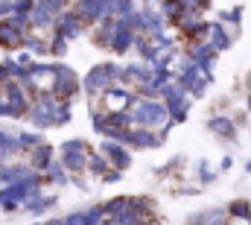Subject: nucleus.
Segmentation results:
<instances>
[{
  "mask_svg": "<svg viewBox=\"0 0 251 225\" xmlns=\"http://www.w3.org/2000/svg\"><path fill=\"white\" fill-rule=\"evenodd\" d=\"M15 12V0H0V18H9Z\"/></svg>",
  "mask_w": 251,
  "mask_h": 225,
  "instance_id": "58836bf2",
  "label": "nucleus"
},
{
  "mask_svg": "<svg viewBox=\"0 0 251 225\" xmlns=\"http://www.w3.org/2000/svg\"><path fill=\"white\" fill-rule=\"evenodd\" d=\"M134 9H137L134 0H111V15L114 18H128Z\"/></svg>",
  "mask_w": 251,
  "mask_h": 225,
  "instance_id": "7c9ffc66",
  "label": "nucleus"
},
{
  "mask_svg": "<svg viewBox=\"0 0 251 225\" xmlns=\"http://www.w3.org/2000/svg\"><path fill=\"white\" fill-rule=\"evenodd\" d=\"M29 27L32 29H50V27H56V15L50 9H44L41 3H35V9L29 12Z\"/></svg>",
  "mask_w": 251,
  "mask_h": 225,
  "instance_id": "6ab92c4d",
  "label": "nucleus"
},
{
  "mask_svg": "<svg viewBox=\"0 0 251 225\" xmlns=\"http://www.w3.org/2000/svg\"><path fill=\"white\" fill-rule=\"evenodd\" d=\"M102 181H108V184H114V181H123V169H108V172L102 175Z\"/></svg>",
  "mask_w": 251,
  "mask_h": 225,
  "instance_id": "4c0bfd02",
  "label": "nucleus"
},
{
  "mask_svg": "<svg viewBox=\"0 0 251 225\" xmlns=\"http://www.w3.org/2000/svg\"><path fill=\"white\" fill-rule=\"evenodd\" d=\"M79 88H82V79L76 76V70L62 61H53V94L62 100H70Z\"/></svg>",
  "mask_w": 251,
  "mask_h": 225,
  "instance_id": "423d86ee",
  "label": "nucleus"
},
{
  "mask_svg": "<svg viewBox=\"0 0 251 225\" xmlns=\"http://www.w3.org/2000/svg\"><path fill=\"white\" fill-rule=\"evenodd\" d=\"M167 138L158 132H152V129H146V126H137V129H126L123 138H120V143H126L128 149H158L161 143H164Z\"/></svg>",
  "mask_w": 251,
  "mask_h": 225,
  "instance_id": "6e6552de",
  "label": "nucleus"
},
{
  "mask_svg": "<svg viewBox=\"0 0 251 225\" xmlns=\"http://www.w3.org/2000/svg\"><path fill=\"white\" fill-rule=\"evenodd\" d=\"M190 225H204V223H201V220H193V223H190Z\"/></svg>",
  "mask_w": 251,
  "mask_h": 225,
  "instance_id": "37998d69",
  "label": "nucleus"
},
{
  "mask_svg": "<svg viewBox=\"0 0 251 225\" xmlns=\"http://www.w3.org/2000/svg\"><path fill=\"white\" fill-rule=\"evenodd\" d=\"M15 152H21V141H18V135H12L9 129H0V161L9 158V155H15Z\"/></svg>",
  "mask_w": 251,
  "mask_h": 225,
  "instance_id": "393cba45",
  "label": "nucleus"
},
{
  "mask_svg": "<svg viewBox=\"0 0 251 225\" xmlns=\"http://www.w3.org/2000/svg\"><path fill=\"white\" fill-rule=\"evenodd\" d=\"M18 61H21V64H24V67H26V70H29V67H32V56H29V53H21V58H18Z\"/></svg>",
  "mask_w": 251,
  "mask_h": 225,
  "instance_id": "a19ab883",
  "label": "nucleus"
},
{
  "mask_svg": "<svg viewBox=\"0 0 251 225\" xmlns=\"http://www.w3.org/2000/svg\"><path fill=\"white\" fill-rule=\"evenodd\" d=\"M50 53H53V56H64V53H67V38H64V35L56 32V38H53V44H50Z\"/></svg>",
  "mask_w": 251,
  "mask_h": 225,
  "instance_id": "c9c22d12",
  "label": "nucleus"
},
{
  "mask_svg": "<svg viewBox=\"0 0 251 225\" xmlns=\"http://www.w3.org/2000/svg\"><path fill=\"white\" fill-rule=\"evenodd\" d=\"M108 164H111V161H108L105 155H94V152H91V158H88V167H91L94 175H105V172H108Z\"/></svg>",
  "mask_w": 251,
  "mask_h": 225,
  "instance_id": "2f4dec72",
  "label": "nucleus"
},
{
  "mask_svg": "<svg viewBox=\"0 0 251 225\" xmlns=\"http://www.w3.org/2000/svg\"><path fill=\"white\" fill-rule=\"evenodd\" d=\"M167 27V18L155 9H143V35H161Z\"/></svg>",
  "mask_w": 251,
  "mask_h": 225,
  "instance_id": "aec40b11",
  "label": "nucleus"
},
{
  "mask_svg": "<svg viewBox=\"0 0 251 225\" xmlns=\"http://www.w3.org/2000/svg\"><path fill=\"white\" fill-rule=\"evenodd\" d=\"M35 3H41L44 9H50L53 15H62L64 6H67V0H35Z\"/></svg>",
  "mask_w": 251,
  "mask_h": 225,
  "instance_id": "e433bc0d",
  "label": "nucleus"
},
{
  "mask_svg": "<svg viewBox=\"0 0 251 225\" xmlns=\"http://www.w3.org/2000/svg\"><path fill=\"white\" fill-rule=\"evenodd\" d=\"M207 129L216 132V135L225 138V141H234V138H237V126H234V120H228V117H210V120H207Z\"/></svg>",
  "mask_w": 251,
  "mask_h": 225,
  "instance_id": "b1692460",
  "label": "nucleus"
},
{
  "mask_svg": "<svg viewBox=\"0 0 251 225\" xmlns=\"http://www.w3.org/2000/svg\"><path fill=\"white\" fill-rule=\"evenodd\" d=\"M199 175H201V181H204V184H210V181H213V172L207 169L204 161H199Z\"/></svg>",
  "mask_w": 251,
  "mask_h": 225,
  "instance_id": "ea45409f",
  "label": "nucleus"
},
{
  "mask_svg": "<svg viewBox=\"0 0 251 225\" xmlns=\"http://www.w3.org/2000/svg\"><path fill=\"white\" fill-rule=\"evenodd\" d=\"M181 3H184V0H181Z\"/></svg>",
  "mask_w": 251,
  "mask_h": 225,
  "instance_id": "09e8293b",
  "label": "nucleus"
},
{
  "mask_svg": "<svg viewBox=\"0 0 251 225\" xmlns=\"http://www.w3.org/2000/svg\"><path fill=\"white\" fill-rule=\"evenodd\" d=\"M56 27H59V35H64V38L70 41V38H79V35H82V27H85V24L79 21L76 12H67V9H64L62 15H56Z\"/></svg>",
  "mask_w": 251,
  "mask_h": 225,
  "instance_id": "dca6fc26",
  "label": "nucleus"
},
{
  "mask_svg": "<svg viewBox=\"0 0 251 225\" xmlns=\"http://www.w3.org/2000/svg\"><path fill=\"white\" fill-rule=\"evenodd\" d=\"M131 117H134V126H146V129H161L167 120H170V112H167V103L164 100H137L134 109H131Z\"/></svg>",
  "mask_w": 251,
  "mask_h": 225,
  "instance_id": "20e7f679",
  "label": "nucleus"
},
{
  "mask_svg": "<svg viewBox=\"0 0 251 225\" xmlns=\"http://www.w3.org/2000/svg\"><path fill=\"white\" fill-rule=\"evenodd\" d=\"M24 38H26V32L21 27H15L9 18H0V47H6V50L24 47Z\"/></svg>",
  "mask_w": 251,
  "mask_h": 225,
  "instance_id": "4468645a",
  "label": "nucleus"
},
{
  "mask_svg": "<svg viewBox=\"0 0 251 225\" xmlns=\"http://www.w3.org/2000/svg\"><path fill=\"white\" fill-rule=\"evenodd\" d=\"M216 225H231V223H225V220H222V223H216Z\"/></svg>",
  "mask_w": 251,
  "mask_h": 225,
  "instance_id": "a18cd8bd",
  "label": "nucleus"
},
{
  "mask_svg": "<svg viewBox=\"0 0 251 225\" xmlns=\"http://www.w3.org/2000/svg\"><path fill=\"white\" fill-rule=\"evenodd\" d=\"M12 76H9V70H6V64H0V82H9Z\"/></svg>",
  "mask_w": 251,
  "mask_h": 225,
  "instance_id": "79ce46f5",
  "label": "nucleus"
},
{
  "mask_svg": "<svg viewBox=\"0 0 251 225\" xmlns=\"http://www.w3.org/2000/svg\"><path fill=\"white\" fill-rule=\"evenodd\" d=\"M18 141H21V149H35L44 138L41 135H18Z\"/></svg>",
  "mask_w": 251,
  "mask_h": 225,
  "instance_id": "f704fd0d",
  "label": "nucleus"
},
{
  "mask_svg": "<svg viewBox=\"0 0 251 225\" xmlns=\"http://www.w3.org/2000/svg\"><path fill=\"white\" fill-rule=\"evenodd\" d=\"M152 73H155V70H152L149 61H146V64H128V67H123V76H120V79H123L126 85H131V82L140 85V82H149Z\"/></svg>",
  "mask_w": 251,
  "mask_h": 225,
  "instance_id": "f3484780",
  "label": "nucleus"
},
{
  "mask_svg": "<svg viewBox=\"0 0 251 225\" xmlns=\"http://www.w3.org/2000/svg\"><path fill=\"white\" fill-rule=\"evenodd\" d=\"M102 100H105V109L108 112H120V109H134V103H137V94H131V91H126V88H108L105 94H100Z\"/></svg>",
  "mask_w": 251,
  "mask_h": 225,
  "instance_id": "f8f14e48",
  "label": "nucleus"
},
{
  "mask_svg": "<svg viewBox=\"0 0 251 225\" xmlns=\"http://www.w3.org/2000/svg\"><path fill=\"white\" fill-rule=\"evenodd\" d=\"M44 175L50 178V181H56V184H67L70 178H67V167H64L62 161H53L50 167L44 169Z\"/></svg>",
  "mask_w": 251,
  "mask_h": 225,
  "instance_id": "cd10ccee",
  "label": "nucleus"
},
{
  "mask_svg": "<svg viewBox=\"0 0 251 225\" xmlns=\"http://www.w3.org/2000/svg\"><path fill=\"white\" fill-rule=\"evenodd\" d=\"M88 158H91V152H88V143L82 138H70L62 143V164L67 167V172L88 169Z\"/></svg>",
  "mask_w": 251,
  "mask_h": 225,
  "instance_id": "0eeeda50",
  "label": "nucleus"
},
{
  "mask_svg": "<svg viewBox=\"0 0 251 225\" xmlns=\"http://www.w3.org/2000/svg\"><path fill=\"white\" fill-rule=\"evenodd\" d=\"M56 196H41V193H32L26 202H24V211H29V214H44V211H50V208H56Z\"/></svg>",
  "mask_w": 251,
  "mask_h": 225,
  "instance_id": "412c9836",
  "label": "nucleus"
},
{
  "mask_svg": "<svg viewBox=\"0 0 251 225\" xmlns=\"http://www.w3.org/2000/svg\"><path fill=\"white\" fill-rule=\"evenodd\" d=\"M246 172H251V161H249V164H246Z\"/></svg>",
  "mask_w": 251,
  "mask_h": 225,
  "instance_id": "c03bdc74",
  "label": "nucleus"
},
{
  "mask_svg": "<svg viewBox=\"0 0 251 225\" xmlns=\"http://www.w3.org/2000/svg\"><path fill=\"white\" fill-rule=\"evenodd\" d=\"M190 58L199 64V70L204 73V76H213L210 70H213V58H216V47L210 44V41H199L196 47H193V53H190Z\"/></svg>",
  "mask_w": 251,
  "mask_h": 225,
  "instance_id": "2eb2a0df",
  "label": "nucleus"
},
{
  "mask_svg": "<svg viewBox=\"0 0 251 225\" xmlns=\"http://www.w3.org/2000/svg\"><path fill=\"white\" fill-rule=\"evenodd\" d=\"M249 112H251V94H249Z\"/></svg>",
  "mask_w": 251,
  "mask_h": 225,
  "instance_id": "49530a36",
  "label": "nucleus"
},
{
  "mask_svg": "<svg viewBox=\"0 0 251 225\" xmlns=\"http://www.w3.org/2000/svg\"><path fill=\"white\" fill-rule=\"evenodd\" d=\"M26 117L32 120L35 129H50V126H64L70 123V100L56 97L53 91H41L38 103L29 106Z\"/></svg>",
  "mask_w": 251,
  "mask_h": 225,
  "instance_id": "f257e3e1",
  "label": "nucleus"
},
{
  "mask_svg": "<svg viewBox=\"0 0 251 225\" xmlns=\"http://www.w3.org/2000/svg\"><path fill=\"white\" fill-rule=\"evenodd\" d=\"M3 88H6V100H9L12 106H18V109H24V112H29V100H26V94H24V88H21V82H15V79H9V82H3Z\"/></svg>",
  "mask_w": 251,
  "mask_h": 225,
  "instance_id": "5701e85b",
  "label": "nucleus"
},
{
  "mask_svg": "<svg viewBox=\"0 0 251 225\" xmlns=\"http://www.w3.org/2000/svg\"><path fill=\"white\" fill-rule=\"evenodd\" d=\"M41 172L35 169L32 175H26V178H21V181H12V184H6L3 190H0V208H6V211H15L18 205H24L32 193H38V187H41Z\"/></svg>",
  "mask_w": 251,
  "mask_h": 225,
  "instance_id": "7ed1b4c3",
  "label": "nucleus"
},
{
  "mask_svg": "<svg viewBox=\"0 0 251 225\" xmlns=\"http://www.w3.org/2000/svg\"><path fill=\"white\" fill-rule=\"evenodd\" d=\"M0 117H12V120H21V117H26L24 109H18V106H12L9 100H0Z\"/></svg>",
  "mask_w": 251,
  "mask_h": 225,
  "instance_id": "473e14b6",
  "label": "nucleus"
},
{
  "mask_svg": "<svg viewBox=\"0 0 251 225\" xmlns=\"http://www.w3.org/2000/svg\"><path fill=\"white\" fill-rule=\"evenodd\" d=\"M249 88H251V76H249Z\"/></svg>",
  "mask_w": 251,
  "mask_h": 225,
  "instance_id": "de8ad7c7",
  "label": "nucleus"
},
{
  "mask_svg": "<svg viewBox=\"0 0 251 225\" xmlns=\"http://www.w3.org/2000/svg\"><path fill=\"white\" fill-rule=\"evenodd\" d=\"M73 12L82 24H100L105 15H111V0H76Z\"/></svg>",
  "mask_w": 251,
  "mask_h": 225,
  "instance_id": "1a4fd4ad",
  "label": "nucleus"
},
{
  "mask_svg": "<svg viewBox=\"0 0 251 225\" xmlns=\"http://www.w3.org/2000/svg\"><path fill=\"white\" fill-rule=\"evenodd\" d=\"M207 41L216 47V53H222V50H228L231 44H234V38L228 35V29L222 27V21H213L210 24V32H207Z\"/></svg>",
  "mask_w": 251,
  "mask_h": 225,
  "instance_id": "a211bd4d",
  "label": "nucleus"
},
{
  "mask_svg": "<svg viewBox=\"0 0 251 225\" xmlns=\"http://www.w3.org/2000/svg\"><path fill=\"white\" fill-rule=\"evenodd\" d=\"M53 164V146L47 143V141H41L35 149H32V169H38V172H44V169Z\"/></svg>",
  "mask_w": 251,
  "mask_h": 225,
  "instance_id": "4be33fe9",
  "label": "nucleus"
},
{
  "mask_svg": "<svg viewBox=\"0 0 251 225\" xmlns=\"http://www.w3.org/2000/svg\"><path fill=\"white\" fill-rule=\"evenodd\" d=\"M128 202H131V196H117V199H108L105 205H102V211H105V217H117L120 211L128 208Z\"/></svg>",
  "mask_w": 251,
  "mask_h": 225,
  "instance_id": "c85d7f7f",
  "label": "nucleus"
},
{
  "mask_svg": "<svg viewBox=\"0 0 251 225\" xmlns=\"http://www.w3.org/2000/svg\"><path fill=\"white\" fill-rule=\"evenodd\" d=\"M161 100L167 103V112H170V120L173 123H184L187 120V112H190V100H187V91L176 82H167L161 88Z\"/></svg>",
  "mask_w": 251,
  "mask_h": 225,
  "instance_id": "39448f33",
  "label": "nucleus"
},
{
  "mask_svg": "<svg viewBox=\"0 0 251 225\" xmlns=\"http://www.w3.org/2000/svg\"><path fill=\"white\" fill-rule=\"evenodd\" d=\"M134 38H137V32L128 27V21H126V18H117V24H114V41H111V50H114L117 56H123V53H128V50L134 47Z\"/></svg>",
  "mask_w": 251,
  "mask_h": 225,
  "instance_id": "9b49d317",
  "label": "nucleus"
},
{
  "mask_svg": "<svg viewBox=\"0 0 251 225\" xmlns=\"http://www.w3.org/2000/svg\"><path fill=\"white\" fill-rule=\"evenodd\" d=\"M228 217H234V220H251V202H246V199L231 202L228 205Z\"/></svg>",
  "mask_w": 251,
  "mask_h": 225,
  "instance_id": "bb28decb",
  "label": "nucleus"
},
{
  "mask_svg": "<svg viewBox=\"0 0 251 225\" xmlns=\"http://www.w3.org/2000/svg\"><path fill=\"white\" fill-rule=\"evenodd\" d=\"M24 47H26L29 53H38V56H47V53H50V44L41 41V38H35V35H26V38H24Z\"/></svg>",
  "mask_w": 251,
  "mask_h": 225,
  "instance_id": "c756f323",
  "label": "nucleus"
},
{
  "mask_svg": "<svg viewBox=\"0 0 251 225\" xmlns=\"http://www.w3.org/2000/svg\"><path fill=\"white\" fill-rule=\"evenodd\" d=\"M219 21H222V24H240V21H243V9L237 6V9H228V12H219Z\"/></svg>",
  "mask_w": 251,
  "mask_h": 225,
  "instance_id": "72a5a7b5",
  "label": "nucleus"
},
{
  "mask_svg": "<svg viewBox=\"0 0 251 225\" xmlns=\"http://www.w3.org/2000/svg\"><path fill=\"white\" fill-rule=\"evenodd\" d=\"M114 220V225H143L146 220H143V214L134 208V196H131V202H128V208L126 211H120L117 217H111Z\"/></svg>",
  "mask_w": 251,
  "mask_h": 225,
  "instance_id": "a878e982",
  "label": "nucleus"
},
{
  "mask_svg": "<svg viewBox=\"0 0 251 225\" xmlns=\"http://www.w3.org/2000/svg\"><path fill=\"white\" fill-rule=\"evenodd\" d=\"M100 152L111 161V167H114V169H128V167H131V152H128V146L120 143V141L105 138V141H102V146H100Z\"/></svg>",
  "mask_w": 251,
  "mask_h": 225,
  "instance_id": "9d476101",
  "label": "nucleus"
},
{
  "mask_svg": "<svg viewBox=\"0 0 251 225\" xmlns=\"http://www.w3.org/2000/svg\"><path fill=\"white\" fill-rule=\"evenodd\" d=\"M102 217H105L102 205H94V208H88V211H73V214H67L64 220H56V223H50V225H94V223H100Z\"/></svg>",
  "mask_w": 251,
  "mask_h": 225,
  "instance_id": "ddd939ff",
  "label": "nucleus"
},
{
  "mask_svg": "<svg viewBox=\"0 0 251 225\" xmlns=\"http://www.w3.org/2000/svg\"><path fill=\"white\" fill-rule=\"evenodd\" d=\"M120 76H123V67H120V64L102 61V64H97V67H91V70L85 73L82 88L88 91V97H100V94H105L108 88H114V82H117Z\"/></svg>",
  "mask_w": 251,
  "mask_h": 225,
  "instance_id": "f03ea898",
  "label": "nucleus"
}]
</instances>
